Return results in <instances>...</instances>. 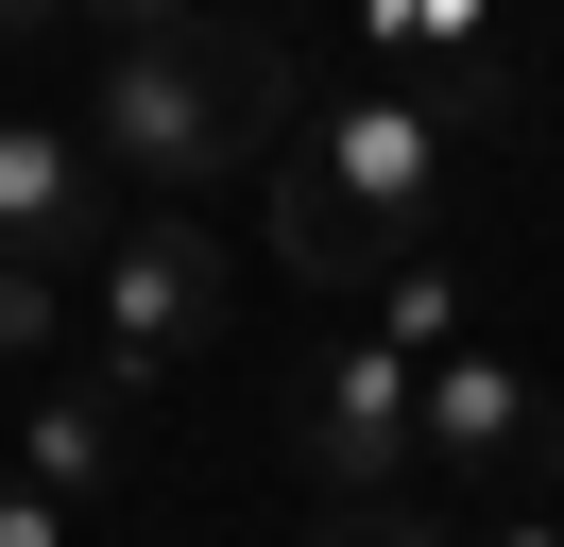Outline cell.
<instances>
[{"label":"cell","mask_w":564,"mask_h":547,"mask_svg":"<svg viewBox=\"0 0 564 547\" xmlns=\"http://www.w3.org/2000/svg\"><path fill=\"white\" fill-rule=\"evenodd\" d=\"M104 86H86V154L138 171L154 205L223 189V171H274L291 137V52L274 34H223V18H172V0H104Z\"/></svg>","instance_id":"1"},{"label":"cell","mask_w":564,"mask_h":547,"mask_svg":"<svg viewBox=\"0 0 564 547\" xmlns=\"http://www.w3.org/2000/svg\"><path fill=\"white\" fill-rule=\"evenodd\" d=\"M291 462H308V513H393L427 462V376L377 325H325L291 376Z\"/></svg>","instance_id":"2"},{"label":"cell","mask_w":564,"mask_h":547,"mask_svg":"<svg viewBox=\"0 0 564 547\" xmlns=\"http://www.w3.org/2000/svg\"><path fill=\"white\" fill-rule=\"evenodd\" d=\"M223 291H240V274H223V239L188 223V205L120 223V239H104V274H86V308H104V360H86V376H104V394L138 410L154 376L188 360V342H223Z\"/></svg>","instance_id":"3"},{"label":"cell","mask_w":564,"mask_h":547,"mask_svg":"<svg viewBox=\"0 0 564 547\" xmlns=\"http://www.w3.org/2000/svg\"><path fill=\"white\" fill-rule=\"evenodd\" d=\"M359 86H393L411 120H445V137H496L513 86H530V52L479 18V0H393V18H359Z\"/></svg>","instance_id":"4"},{"label":"cell","mask_w":564,"mask_h":547,"mask_svg":"<svg viewBox=\"0 0 564 547\" xmlns=\"http://www.w3.org/2000/svg\"><path fill=\"white\" fill-rule=\"evenodd\" d=\"M120 205H104V154H86V120H0V274H104Z\"/></svg>","instance_id":"5"},{"label":"cell","mask_w":564,"mask_h":547,"mask_svg":"<svg viewBox=\"0 0 564 547\" xmlns=\"http://www.w3.org/2000/svg\"><path fill=\"white\" fill-rule=\"evenodd\" d=\"M547 444H564L547 394H530L496 342H462V360L427 376V462H445V479H547Z\"/></svg>","instance_id":"6"},{"label":"cell","mask_w":564,"mask_h":547,"mask_svg":"<svg viewBox=\"0 0 564 547\" xmlns=\"http://www.w3.org/2000/svg\"><path fill=\"white\" fill-rule=\"evenodd\" d=\"M18 479H35L52 513H104V496H138V410H120L104 376H52V394L18 410Z\"/></svg>","instance_id":"7"},{"label":"cell","mask_w":564,"mask_h":547,"mask_svg":"<svg viewBox=\"0 0 564 547\" xmlns=\"http://www.w3.org/2000/svg\"><path fill=\"white\" fill-rule=\"evenodd\" d=\"M359 325H377L411 376H445L462 342H479V308H462V274H445V257H411V274H377V308H359Z\"/></svg>","instance_id":"8"},{"label":"cell","mask_w":564,"mask_h":547,"mask_svg":"<svg viewBox=\"0 0 564 547\" xmlns=\"http://www.w3.org/2000/svg\"><path fill=\"white\" fill-rule=\"evenodd\" d=\"M308 547H462V530H445V513H411V496H393V513H325Z\"/></svg>","instance_id":"9"},{"label":"cell","mask_w":564,"mask_h":547,"mask_svg":"<svg viewBox=\"0 0 564 547\" xmlns=\"http://www.w3.org/2000/svg\"><path fill=\"white\" fill-rule=\"evenodd\" d=\"M52 325H69V291H52V274H0V360H35Z\"/></svg>","instance_id":"10"},{"label":"cell","mask_w":564,"mask_h":547,"mask_svg":"<svg viewBox=\"0 0 564 547\" xmlns=\"http://www.w3.org/2000/svg\"><path fill=\"white\" fill-rule=\"evenodd\" d=\"M0 547H69V513H52V496H35L18 462H0Z\"/></svg>","instance_id":"11"},{"label":"cell","mask_w":564,"mask_h":547,"mask_svg":"<svg viewBox=\"0 0 564 547\" xmlns=\"http://www.w3.org/2000/svg\"><path fill=\"white\" fill-rule=\"evenodd\" d=\"M479 547H564V513H496V530Z\"/></svg>","instance_id":"12"}]
</instances>
